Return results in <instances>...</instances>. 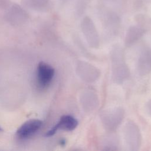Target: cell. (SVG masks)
Instances as JSON below:
<instances>
[{"label":"cell","mask_w":151,"mask_h":151,"mask_svg":"<svg viewBox=\"0 0 151 151\" xmlns=\"http://www.w3.org/2000/svg\"><path fill=\"white\" fill-rule=\"evenodd\" d=\"M111 60L113 80L117 84L122 83L129 77V71L121 48L116 46L112 50Z\"/></svg>","instance_id":"6da1fadb"},{"label":"cell","mask_w":151,"mask_h":151,"mask_svg":"<svg viewBox=\"0 0 151 151\" xmlns=\"http://www.w3.org/2000/svg\"><path fill=\"white\" fill-rule=\"evenodd\" d=\"M124 116V110L119 107L104 111L101 116V119L104 128L111 131L116 129L121 123Z\"/></svg>","instance_id":"7a4b0ae2"},{"label":"cell","mask_w":151,"mask_h":151,"mask_svg":"<svg viewBox=\"0 0 151 151\" xmlns=\"http://www.w3.org/2000/svg\"><path fill=\"white\" fill-rule=\"evenodd\" d=\"M81 28L89 45L92 48H98L100 44V39L93 20L89 17H85L81 21Z\"/></svg>","instance_id":"3957f363"},{"label":"cell","mask_w":151,"mask_h":151,"mask_svg":"<svg viewBox=\"0 0 151 151\" xmlns=\"http://www.w3.org/2000/svg\"><path fill=\"white\" fill-rule=\"evenodd\" d=\"M124 139L127 146L131 150H137L141 143L140 130L137 125L132 122H129L124 128Z\"/></svg>","instance_id":"277c9868"},{"label":"cell","mask_w":151,"mask_h":151,"mask_svg":"<svg viewBox=\"0 0 151 151\" xmlns=\"http://www.w3.org/2000/svg\"><path fill=\"white\" fill-rule=\"evenodd\" d=\"M76 72L77 75L86 82L95 81L100 76L99 70L85 61H79L76 66Z\"/></svg>","instance_id":"5b68a950"},{"label":"cell","mask_w":151,"mask_h":151,"mask_svg":"<svg viewBox=\"0 0 151 151\" xmlns=\"http://www.w3.org/2000/svg\"><path fill=\"white\" fill-rule=\"evenodd\" d=\"M54 69L49 64L40 62L37 67V84L40 88H47L51 83L54 76Z\"/></svg>","instance_id":"8992f818"},{"label":"cell","mask_w":151,"mask_h":151,"mask_svg":"<svg viewBox=\"0 0 151 151\" xmlns=\"http://www.w3.org/2000/svg\"><path fill=\"white\" fill-rule=\"evenodd\" d=\"M78 125V121L72 116L64 115L61 117L58 122L49 130L45 134L47 137L53 136L58 129L72 131L74 130Z\"/></svg>","instance_id":"52a82bcc"},{"label":"cell","mask_w":151,"mask_h":151,"mask_svg":"<svg viewBox=\"0 0 151 151\" xmlns=\"http://www.w3.org/2000/svg\"><path fill=\"white\" fill-rule=\"evenodd\" d=\"M42 121L38 119H31L23 123L17 130V135L21 139H25L34 135L41 127Z\"/></svg>","instance_id":"ba28073f"},{"label":"cell","mask_w":151,"mask_h":151,"mask_svg":"<svg viewBox=\"0 0 151 151\" xmlns=\"http://www.w3.org/2000/svg\"><path fill=\"white\" fill-rule=\"evenodd\" d=\"M80 101L85 111H93L98 105L97 96L91 90H86L81 94Z\"/></svg>","instance_id":"9c48e42d"},{"label":"cell","mask_w":151,"mask_h":151,"mask_svg":"<svg viewBox=\"0 0 151 151\" xmlns=\"http://www.w3.org/2000/svg\"><path fill=\"white\" fill-rule=\"evenodd\" d=\"M138 70L141 75H146L151 71V50L144 49L138 60Z\"/></svg>","instance_id":"30bf717a"},{"label":"cell","mask_w":151,"mask_h":151,"mask_svg":"<svg viewBox=\"0 0 151 151\" xmlns=\"http://www.w3.org/2000/svg\"><path fill=\"white\" fill-rule=\"evenodd\" d=\"M6 17L12 22H21L26 18L27 13L21 6L14 4L7 11Z\"/></svg>","instance_id":"8fae6325"},{"label":"cell","mask_w":151,"mask_h":151,"mask_svg":"<svg viewBox=\"0 0 151 151\" xmlns=\"http://www.w3.org/2000/svg\"><path fill=\"white\" fill-rule=\"evenodd\" d=\"M21 4L29 9L40 11L48 10L51 5L50 0H21Z\"/></svg>","instance_id":"7c38bea8"},{"label":"cell","mask_w":151,"mask_h":151,"mask_svg":"<svg viewBox=\"0 0 151 151\" xmlns=\"http://www.w3.org/2000/svg\"><path fill=\"white\" fill-rule=\"evenodd\" d=\"M145 28L140 26L130 27L128 29L125 37L126 45H131L134 43L145 34Z\"/></svg>","instance_id":"4fadbf2b"},{"label":"cell","mask_w":151,"mask_h":151,"mask_svg":"<svg viewBox=\"0 0 151 151\" xmlns=\"http://www.w3.org/2000/svg\"><path fill=\"white\" fill-rule=\"evenodd\" d=\"M107 24L109 28L116 32L120 26V18L119 16L113 12H110L107 15Z\"/></svg>","instance_id":"5bb4252c"},{"label":"cell","mask_w":151,"mask_h":151,"mask_svg":"<svg viewBox=\"0 0 151 151\" xmlns=\"http://www.w3.org/2000/svg\"><path fill=\"white\" fill-rule=\"evenodd\" d=\"M90 1L91 0H77L75 12L77 17H80L83 14Z\"/></svg>","instance_id":"9a60e30c"},{"label":"cell","mask_w":151,"mask_h":151,"mask_svg":"<svg viewBox=\"0 0 151 151\" xmlns=\"http://www.w3.org/2000/svg\"><path fill=\"white\" fill-rule=\"evenodd\" d=\"M9 5V0H0V9H4Z\"/></svg>","instance_id":"2e32d148"},{"label":"cell","mask_w":151,"mask_h":151,"mask_svg":"<svg viewBox=\"0 0 151 151\" xmlns=\"http://www.w3.org/2000/svg\"><path fill=\"white\" fill-rule=\"evenodd\" d=\"M147 109L150 114H151V100H150L147 104Z\"/></svg>","instance_id":"e0dca14e"},{"label":"cell","mask_w":151,"mask_h":151,"mask_svg":"<svg viewBox=\"0 0 151 151\" xmlns=\"http://www.w3.org/2000/svg\"><path fill=\"white\" fill-rule=\"evenodd\" d=\"M62 2H67L68 1H69V0H61Z\"/></svg>","instance_id":"ac0fdd59"},{"label":"cell","mask_w":151,"mask_h":151,"mask_svg":"<svg viewBox=\"0 0 151 151\" xmlns=\"http://www.w3.org/2000/svg\"><path fill=\"white\" fill-rule=\"evenodd\" d=\"M1 131H2V128L0 127V132H1Z\"/></svg>","instance_id":"d6986e66"}]
</instances>
